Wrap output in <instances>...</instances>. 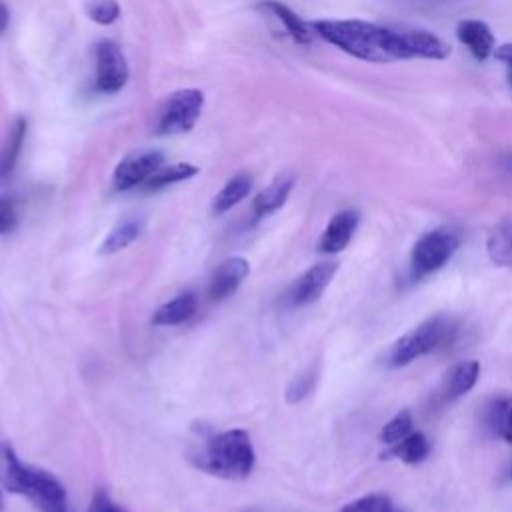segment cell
I'll return each mask as SVG.
<instances>
[{
  "mask_svg": "<svg viewBox=\"0 0 512 512\" xmlns=\"http://www.w3.org/2000/svg\"><path fill=\"white\" fill-rule=\"evenodd\" d=\"M312 30L352 58L388 64L408 58L442 60L450 46L422 28H388L366 20H314Z\"/></svg>",
  "mask_w": 512,
  "mask_h": 512,
  "instance_id": "obj_1",
  "label": "cell"
},
{
  "mask_svg": "<svg viewBox=\"0 0 512 512\" xmlns=\"http://www.w3.org/2000/svg\"><path fill=\"white\" fill-rule=\"evenodd\" d=\"M0 484L12 494L26 496L40 512H68L64 484L48 470L24 464L6 440L0 442Z\"/></svg>",
  "mask_w": 512,
  "mask_h": 512,
  "instance_id": "obj_2",
  "label": "cell"
},
{
  "mask_svg": "<svg viewBox=\"0 0 512 512\" xmlns=\"http://www.w3.org/2000/svg\"><path fill=\"white\" fill-rule=\"evenodd\" d=\"M192 464L212 476L242 480L256 462L250 434L244 428H232L206 438L198 452L190 456Z\"/></svg>",
  "mask_w": 512,
  "mask_h": 512,
  "instance_id": "obj_3",
  "label": "cell"
},
{
  "mask_svg": "<svg viewBox=\"0 0 512 512\" xmlns=\"http://www.w3.org/2000/svg\"><path fill=\"white\" fill-rule=\"evenodd\" d=\"M456 336V324L450 316L436 314L400 336L386 354L388 368H402L410 362L448 346Z\"/></svg>",
  "mask_w": 512,
  "mask_h": 512,
  "instance_id": "obj_4",
  "label": "cell"
},
{
  "mask_svg": "<svg viewBox=\"0 0 512 512\" xmlns=\"http://www.w3.org/2000/svg\"><path fill=\"white\" fill-rule=\"evenodd\" d=\"M458 246L460 236L448 226H440L422 234L410 252V276L420 280L434 274L454 256Z\"/></svg>",
  "mask_w": 512,
  "mask_h": 512,
  "instance_id": "obj_5",
  "label": "cell"
},
{
  "mask_svg": "<svg viewBox=\"0 0 512 512\" xmlns=\"http://www.w3.org/2000/svg\"><path fill=\"white\" fill-rule=\"evenodd\" d=\"M204 100L206 98L200 88H180L172 92L158 114L154 132L158 136H176L190 132L202 116Z\"/></svg>",
  "mask_w": 512,
  "mask_h": 512,
  "instance_id": "obj_6",
  "label": "cell"
},
{
  "mask_svg": "<svg viewBox=\"0 0 512 512\" xmlns=\"http://www.w3.org/2000/svg\"><path fill=\"white\" fill-rule=\"evenodd\" d=\"M130 78V66L114 40H100L94 46V90L98 94L120 92Z\"/></svg>",
  "mask_w": 512,
  "mask_h": 512,
  "instance_id": "obj_7",
  "label": "cell"
},
{
  "mask_svg": "<svg viewBox=\"0 0 512 512\" xmlns=\"http://www.w3.org/2000/svg\"><path fill=\"white\" fill-rule=\"evenodd\" d=\"M162 164H164V154L160 150L134 152L116 164L112 172V186L116 192L132 190L144 184Z\"/></svg>",
  "mask_w": 512,
  "mask_h": 512,
  "instance_id": "obj_8",
  "label": "cell"
},
{
  "mask_svg": "<svg viewBox=\"0 0 512 512\" xmlns=\"http://www.w3.org/2000/svg\"><path fill=\"white\" fill-rule=\"evenodd\" d=\"M336 272H338L336 262H318L310 266L288 288L286 304L292 308H300L316 302L324 294V290L328 288Z\"/></svg>",
  "mask_w": 512,
  "mask_h": 512,
  "instance_id": "obj_9",
  "label": "cell"
},
{
  "mask_svg": "<svg viewBox=\"0 0 512 512\" xmlns=\"http://www.w3.org/2000/svg\"><path fill=\"white\" fill-rule=\"evenodd\" d=\"M358 222H360V214L352 208L336 212L330 218V222L326 224V228L318 240V250L324 254L342 252L350 244V240L358 228Z\"/></svg>",
  "mask_w": 512,
  "mask_h": 512,
  "instance_id": "obj_10",
  "label": "cell"
},
{
  "mask_svg": "<svg viewBox=\"0 0 512 512\" xmlns=\"http://www.w3.org/2000/svg\"><path fill=\"white\" fill-rule=\"evenodd\" d=\"M250 272V264L246 258L242 256H232L226 258L212 274L210 284H208V294L210 300L218 302L228 298L232 292H236V288L242 284V280L248 276Z\"/></svg>",
  "mask_w": 512,
  "mask_h": 512,
  "instance_id": "obj_11",
  "label": "cell"
},
{
  "mask_svg": "<svg viewBox=\"0 0 512 512\" xmlns=\"http://www.w3.org/2000/svg\"><path fill=\"white\" fill-rule=\"evenodd\" d=\"M456 38L478 62H484L490 54H494L496 38L490 26L482 20H460L456 26Z\"/></svg>",
  "mask_w": 512,
  "mask_h": 512,
  "instance_id": "obj_12",
  "label": "cell"
},
{
  "mask_svg": "<svg viewBox=\"0 0 512 512\" xmlns=\"http://www.w3.org/2000/svg\"><path fill=\"white\" fill-rule=\"evenodd\" d=\"M292 188H294V176L284 174V176L274 178L266 188H262L254 196V200H252V220L260 222L266 216L280 210L286 204Z\"/></svg>",
  "mask_w": 512,
  "mask_h": 512,
  "instance_id": "obj_13",
  "label": "cell"
},
{
  "mask_svg": "<svg viewBox=\"0 0 512 512\" xmlns=\"http://www.w3.org/2000/svg\"><path fill=\"white\" fill-rule=\"evenodd\" d=\"M480 376V364L476 360H464L454 364L440 384L438 396L442 402H452L460 396H464L468 390L474 388L476 380Z\"/></svg>",
  "mask_w": 512,
  "mask_h": 512,
  "instance_id": "obj_14",
  "label": "cell"
},
{
  "mask_svg": "<svg viewBox=\"0 0 512 512\" xmlns=\"http://www.w3.org/2000/svg\"><path fill=\"white\" fill-rule=\"evenodd\" d=\"M260 10L268 12L270 16H274L282 28L286 30V34L296 42V44H302V46H308L312 40H314V30H312V24L304 22L292 8H288L286 4L278 2V0H260L256 4Z\"/></svg>",
  "mask_w": 512,
  "mask_h": 512,
  "instance_id": "obj_15",
  "label": "cell"
},
{
  "mask_svg": "<svg viewBox=\"0 0 512 512\" xmlns=\"http://www.w3.org/2000/svg\"><path fill=\"white\" fill-rule=\"evenodd\" d=\"M482 420L492 436H498L506 444H512V396L492 398L484 406Z\"/></svg>",
  "mask_w": 512,
  "mask_h": 512,
  "instance_id": "obj_16",
  "label": "cell"
},
{
  "mask_svg": "<svg viewBox=\"0 0 512 512\" xmlns=\"http://www.w3.org/2000/svg\"><path fill=\"white\" fill-rule=\"evenodd\" d=\"M26 132H28V122L24 116H18L8 134H6V140L0 148V180L2 178H8L16 164H18V158L22 154V148H24V142H26Z\"/></svg>",
  "mask_w": 512,
  "mask_h": 512,
  "instance_id": "obj_17",
  "label": "cell"
},
{
  "mask_svg": "<svg viewBox=\"0 0 512 512\" xmlns=\"http://www.w3.org/2000/svg\"><path fill=\"white\" fill-rule=\"evenodd\" d=\"M194 312H196V296L192 292H182L156 308V312L152 314V324L176 326L186 322L190 316H194Z\"/></svg>",
  "mask_w": 512,
  "mask_h": 512,
  "instance_id": "obj_18",
  "label": "cell"
},
{
  "mask_svg": "<svg viewBox=\"0 0 512 512\" xmlns=\"http://www.w3.org/2000/svg\"><path fill=\"white\" fill-rule=\"evenodd\" d=\"M144 230V218L142 216H128L124 220H120L110 232L108 236L102 240L100 244V254H114L124 250L126 246H130L134 240L140 238Z\"/></svg>",
  "mask_w": 512,
  "mask_h": 512,
  "instance_id": "obj_19",
  "label": "cell"
},
{
  "mask_svg": "<svg viewBox=\"0 0 512 512\" xmlns=\"http://www.w3.org/2000/svg\"><path fill=\"white\" fill-rule=\"evenodd\" d=\"M252 190V178L246 172L234 174L214 196L212 200V214H224L238 206Z\"/></svg>",
  "mask_w": 512,
  "mask_h": 512,
  "instance_id": "obj_20",
  "label": "cell"
},
{
  "mask_svg": "<svg viewBox=\"0 0 512 512\" xmlns=\"http://www.w3.org/2000/svg\"><path fill=\"white\" fill-rule=\"evenodd\" d=\"M430 454V442L422 432H412L398 444L388 446L386 452H382V458H396L406 464H418L426 460Z\"/></svg>",
  "mask_w": 512,
  "mask_h": 512,
  "instance_id": "obj_21",
  "label": "cell"
},
{
  "mask_svg": "<svg viewBox=\"0 0 512 512\" xmlns=\"http://www.w3.org/2000/svg\"><path fill=\"white\" fill-rule=\"evenodd\" d=\"M198 172H200V168H198L196 164H190V162H174V164H168V166H160V168L144 182V188H146V190H162V188H166V186H172V184L190 180V178H194Z\"/></svg>",
  "mask_w": 512,
  "mask_h": 512,
  "instance_id": "obj_22",
  "label": "cell"
},
{
  "mask_svg": "<svg viewBox=\"0 0 512 512\" xmlns=\"http://www.w3.org/2000/svg\"><path fill=\"white\" fill-rule=\"evenodd\" d=\"M488 256L498 266H512V220H502L488 236Z\"/></svg>",
  "mask_w": 512,
  "mask_h": 512,
  "instance_id": "obj_23",
  "label": "cell"
},
{
  "mask_svg": "<svg viewBox=\"0 0 512 512\" xmlns=\"http://www.w3.org/2000/svg\"><path fill=\"white\" fill-rule=\"evenodd\" d=\"M414 420L410 410H400L398 414H394L380 430V440L388 446L398 444L400 440H404L408 434H412L414 430Z\"/></svg>",
  "mask_w": 512,
  "mask_h": 512,
  "instance_id": "obj_24",
  "label": "cell"
},
{
  "mask_svg": "<svg viewBox=\"0 0 512 512\" xmlns=\"http://www.w3.org/2000/svg\"><path fill=\"white\" fill-rule=\"evenodd\" d=\"M84 12L92 22L100 26H110L120 18L122 8L116 0H88Z\"/></svg>",
  "mask_w": 512,
  "mask_h": 512,
  "instance_id": "obj_25",
  "label": "cell"
},
{
  "mask_svg": "<svg viewBox=\"0 0 512 512\" xmlns=\"http://www.w3.org/2000/svg\"><path fill=\"white\" fill-rule=\"evenodd\" d=\"M392 510H394L392 500L380 492L360 496L340 508V512H392Z\"/></svg>",
  "mask_w": 512,
  "mask_h": 512,
  "instance_id": "obj_26",
  "label": "cell"
},
{
  "mask_svg": "<svg viewBox=\"0 0 512 512\" xmlns=\"http://www.w3.org/2000/svg\"><path fill=\"white\" fill-rule=\"evenodd\" d=\"M314 384H316V370H306L304 374L296 376L290 386L286 388V400L288 402H300L302 398H306L312 390H314Z\"/></svg>",
  "mask_w": 512,
  "mask_h": 512,
  "instance_id": "obj_27",
  "label": "cell"
},
{
  "mask_svg": "<svg viewBox=\"0 0 512 512\" xmlns=\"http://www.w3.org/2000/svg\"><path fill=\"white\" fill-rule=\"evenodd\" d=\"M18 226V204L10 196H0V236L10 234Z\"/></svg>",
  "mask_w": 512,
  "mask_h": 512,
  "instance_id": "obj_28",
  "label": "cell"
},
{
  "mask_svg": "<svg viewBox=\"0 0 512 512\" xmlns=\"http://www.w3.org/2000/svg\"><path fill=\"white\" fill-rule=\"evenodd\" d=\"M88 512H128V510L116 500H112L104 488H96L88 504Z\"/></svg>",
  "mask_w": 512,
  "mask_h": 512,
  "instance_id": "obj_29",
  "label": "cell"
},
{
  "mask_svg": "<svg viewBox=\"0 0 512 512\" xmlns=\"http://www.w3.org/2000/svg\"><path fill=\"white\" fill-rule=\"evenodd\" d=\"M494 58L504 64L506 78H508V84H510V90H512V42L496 46L494 48Z\"/></svg>",
  "mask_w": 512,
  "mask_h": 512,
  "instance_id": "obj_30",
  "label": "cell"
},
{
  "mask_svg": "<svg viewBox=\"0 0 512 512\" xmlns=\"http://www.w3.org/2000/svg\"><path fill=\"white\" fill-rule=\"evenodd\" d=\"M496 166H498V170H500L506 178L512 180V152L500 154L498 160H496Z\"/></svg>",
  "mask_w": 512,
  "mask_h": 512,
  "instance_id": "obj_31",
  "label": "cell"
},
{
  "mask_svg": "<svg viewBox=\"0 0 512 512\" xmlns=\"http://www.w3.org/2000/svg\"><path fill=\"white\" fill-rule=\"evenodd\" d=\"M8 24H10V10L4 4V0H0V34L8 30Z\"/></svg>",
  "mask_w": 512,
  "mask_h": 512,
  "instance_id": "obj_32",
  "label": "cell"
},
{
  "mask_svg": "<svg viewBox=\"0 0 512 512\" xmlns=\"http://www.w3.org/2000/svg\"><path fill=\"white\" fill-rule=\"evenodd\" d=\"M4 510V498H2V490H0V512Z\"/></svg>",
  "mask_w": 512,
  "mask_h": 512,
  "instance_id": "obj_33",
  "label": "cell"
},
{
  "mask_svg": "<svg viewBox=\"0 0 512 512\" xmlns=\"http://www.w3.org/2000/svg\"><path fill=\"white\" fill-rule=\"evenodd\" d=\"M392 512H400V510H396V508H394V510H392Z\"/></svg>",
  "mask_w": 512,
  "mask_h": 512,
  "instance_id": "obj_34",
  "label": "cell"
}]
</instances>
